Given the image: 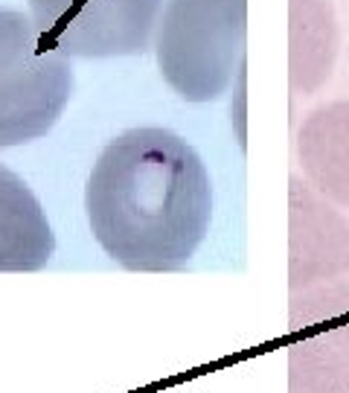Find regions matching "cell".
Masks as SVG:
<instances>
[{
  "mask_svg": "<svg viewBox=\"0 0 349 393\" xmlns=\"http://www.w3.org/2000/svg\"><path fill=\"white\" fill-rule=\"evenodd\" d=\"M93 239L128 271H178L213 218V183L201 155L160 125L116 134L85 187Z\"/></svg>",
  "mask_w": 349,
  "mask_h": 393,
  "instance_id": "obj_1",
  "label": "cell"
},
{
  "mask_svg": "<svg viewBox=\"0 0 349 393\" xmlns=\"http://www.w3.org/2000/svg\"><path fill=\"white\" fill-rule=\"evenodd\" d=\"M248 44V0H163L151 38L157 71L186 102H216L236 82Z\"/></svg>",
  "mask_w": 349,
  "mask_h": 393,
  "instance_id": "obj_2",
  "label": "cell"
},
{
  "mask_svg": "<svg viewBox=\"0 0 349 393\" xmlns=\"http://www.w3.org/2000/svg\"><path fill=\"white\" fill-rule=\"evenodd\" d=\"M73 97V59L29 15L0 9V149L41 140Z\"/></svg>",
  "mask_w": 349,
  "mask_h": 393,
  "instance_id": "obj_3",
  "label": "cell"
},
{
  "mask_svg": "<svg viewBox=\"0 0 349 393\" xmlns=\"http://www.w3.org/2000/svg\"><path fill=\"white\" fill-rule=\"evenodd\" d=\"M38 32L70 59H122L151 50L163 0H27Z\"/></svg>",
  "mask_w": 349,
  "mask_h": 393,
  "instance_id": "obj_4",
  "label": "cell"
},
{
  "mask_svg": "<svg viewBox=\"0 0 349 393\" xmlns=\"http://www.w3.org/2000/svg\"><path fill=\"white\" fill-rule=\"evenodd\" d=\"M349 274V218L302 178L288 181V286L291 292Z\"/></svg>",
  "mask_w": 349,
  "mask_h": 393,
  "instance_id": "obj_5",
  "label": "cell"
},
{
  "mask_svg": "<svg viewBox=\"0 0 349 393\" xmlns=\"http://www.w3.org/2000/svg\"><path fill=\"white\" fill-rule=\"evenodd\" d=\"M302 178L326 201L349 207V99L314 108L297 131Z\"/></svg>",
  "mask_w": 349,
  "mask_h": 393,
  "instance_id": "obj_6",
  "label": "cell"
},
{
  "mask_svg": "<svg viewBox=\"0 0 349 393\" xmlns=\"http://www.w3.org/2000/svg\"><path fill=\"white\" fill-rule=\"evenodd\" d=\"M55 253L47 213L27 181L0 164V271H41Z\"/></svg>",
  "mask_w": 349,
  "mask_h": 393,
  "instance_id": "obj_7",
  "label": "cell"
},
{
  "mask_svg": "<svg viewBox=\"0 0 349 393\" xmlns=\"http://www.w3.org/2000/svg\"><path fill=\"white\" fill-rule=\"evenodd\" d=\"M337 47L332 0H288V79L297 94H314L329 82Z\"/></svg>",
  "mask_w": 349,
  "mask_h": 393,
  "instance_id": "obj_8",
  "label": "cell"
},
{
  "mask_svg": "<svg viewBox=\"0 0 349 393\" xmlns=\"http://www.w3.org/2000/svg\"><path fill=\"white\" fill-rule=\"evenodd\" d=\"M288 323L294 335H314L349 364V280H332L294 292Z\"/></svg>",
  "mask_w": 349,
  "mask_h": 393,
  "instance_id": "obj_9",
  "label": "cell"
},
{
  "mask_svg": "<svg viewBox=\"0 0 349 393\" xmlns=\"http://www.w3.org/2000/svg\"><path fill=\"white\" fill-rule=\"evenodd\" d=\"M288 393H349V364L314 335L288 350Z\"/></svg>",
  "mask_w": 349,
  "mask_h": 393,
  "instance_id": "obj_10",
  "label": "cell"
},
{
  "mask_svg": "<svg viewBox=\"0 0 349 393\" xmlns=\"http://www.w3.org/2000/svg\"><path fill=\"white\" fill-rule=\"evenodd\" d=\"M248 64H242V71L233 82V102H230V120L236 125L239 146H244V114H248V94H244V82H248Z\"/></svg>",
  "mask_w": 349,
  "mask_h": 393,
  "instance_id": "obj_11",
  "label": "cell"
}]
</instances>
